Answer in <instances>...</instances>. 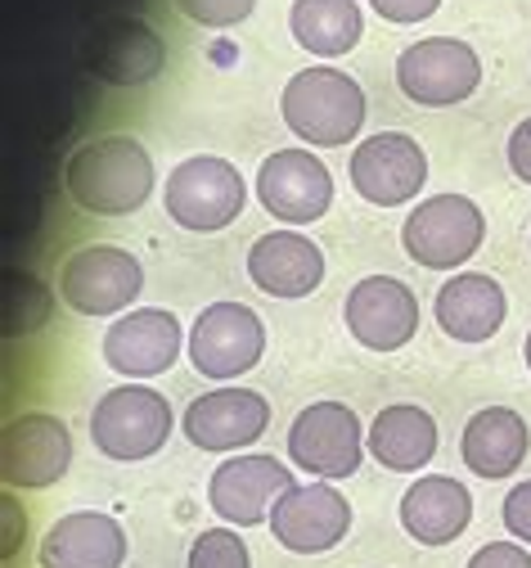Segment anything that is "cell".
Masks as SVG:
<instances>
[{"label":"cell","mask_w":531,"mask_h":568,"mask_svg":"<svg viewBox=\"0 0 531 568\" xmlns=\"http://www.w3.org/2000/svg\"><path fill=\"white\" fill-rule=\"evenodd\" d=\"M154 159L135 135H95L82 150H72L63 168V190L82 212L95 217H126L140 212L154 194Z\"/></svg>","instance_id":"1"},{"label":"cell","mask_w":531,"mask_h":568,"mask_svg":"<svg viewBox=\"0 0 531 568\" xmlns=\"http://www.w3.org/2000/svg\"><path fill=\"white\" fill-rule=\"evenodd\" d=\"M284 126L312 150H338L360 135L365 126V91L343 68L316 63L288 78L279 95Z\"/></svg>","instance_id":"2"},{"label":"cell","mask_w":531,"mask_h":568,"mask_svg":"<svg viewBox=\"0 0 531 568\" xmlns=\"http://www.w3.org/2000/svg\"><path fill=\"white\" fill-rule=\"evenodd\" d=\"M244 203H248V185H244L239 168L216 154H194V159L176 163L163 185L167 217L194 235H212V231H225L231 222H239Z\"/></svg>","instance_id":"3"},{"label":"cell","mask_w":531,"mask_h":568,"mask_svg":"<svg viewBox=\"0 0 531 568\" xmlns=\"http://www.w3.org/2000/svg\"><path fill=\"white\" fill-rule=\"evenodd\" d=\"M172 438V402L149 384L109 388L91 410V443L109 460H149Z\"/></svg>","instance_id":"4"},{"label":"cell","mask_w":531,"mask_h":568,"mask_svg":"<svg viewBox=\"0 0 531 568\" xmlns=\"http://www.w3.org/2000/svg\"><path fill=\"white\" fill-rule=\"evenodd\" d=\"M487 240L482 207L464 194H432L419 199V207L401 222V248L410 262L428 271H455L464 266Z\"/></svg>","instance_id":"5"},{"label":"cell","mask_w":531,"mask_h":568,"mask_svg":"<svg viewBox=\"0 0 531 568\" xmlns=\"http://www.w3.org/2000/svg\"><path fill=\"white\" fill-rule=\"evenodd\" d=\"M397 87L423 109L464 104L482 87V59L460 37H423L397 54Z\"/></svg>","instance_id":"6"},{"label":"cell","mask_w":531,"mask_h":568,"mask_svg":"<svg viewBox=\"0 0 531 568\" xmlns=\"http://www.w3.org/2000/svg\"><path fill=\"white\" fill-rule=\"evenodd\" d=\"M365 429L360 415L347 402H312L307 410H297L288 429V460L302 474H316L325 483L351 478L365 460Z\"/></svg>","instance_id":"7"},{"label":"cell","mask_w":531,"mask_h":568,"mask_svg":"<svg viewBox=\"0 0 531 568\" xmlns=\"http://www.w3.org/2000/svg\"><path fill=\"white\" fill-rule=\"evenodd\" d=\"M144 290L140 262L118 244H86L59 266V298L78 316H118Z\"/></svg>","instance_id":"8"},{"label":"cell","mask_w":531,"mask_h":568,"mask_svg":"<svg viewBox=\"0 0 531 568\" xmlns=\"http://www.w3.org/2000/svg\"><path fill=\"white\" fill-rule=\"evenodd\" d=\"M190 366L203 379H239L266 352V325L244 303H212L190 329Z\"/></svg>","instance_id":"9"},{"label":"cell","mask_w":531,"mask_h":568,"mask_svg":"<svg viewBox=\"0 0 531 568\" xmlns=\"http://www.w3.org/2000/svg\"><path fill=\"white\" fill-rule=\"evenodd\" d=\"M72 465V434L59 415L23 410L0 434V478L10 491L54 487Z\"/></svg>","instance_id":"10"},{"label":"cell","mask_w":531,"mask_h":568,"mask_svg":"<svg viewBox=\"0 0 531 568\" xmlns=\"http://www.w3.org/2000/svg\"><path fill=\"white\" fill-rule=\"evenodd\" d=\"M351 185L374 207H401L419 199L428 181V154L406 131H378L351 150Z\"/></svg>","instance_id":"11"},{"label":"cell","mask_w":531,"mask_h":568,"mask_svg":"<svg viewBox=\"0 0 531 568\" xmlns=\"http://www.w3.org/2000/svg\"><path fill=\"white\" fill-rule=\"evenodd\" d=\"M293 483L297 478L284 460L244 452V456H231L225 465H216V474L207 483V506L231 528H257V524H270L275 501Z\"/></svg>","instance_id":"12"},{"label":"cell","mask_w":531,"mask_h":568,"mask_svg":"<svg viewBox=\"0 0 531 568\" xmlns=\"http://www.w3.org/2000/svg\"><path fill=\"white\" fill-rule=\"evenodd\" d=\"M347 334L369 352H401L419 334V298L397 275H365L343 303Z\"/></svg>","instance_id":"13"},{"label":"cell","mask_w":531,"mask_h":568,"mask_svg":"<svg viewBox=\"0 0 531 568\" xmlns=\"http://www.w3.org/2000/svg\"><path fill=\"white\" fill-rule=\"evenodd\" d=\"M257 199L284 226H312L334 203V176L312 150H275L257 172Z\"/></svg>","instance_id":"14"},{"label":"cell","mask_w":531,"mask_h":568,"mask_svg":"<svg viewBox=\"0 0 531 568\" xmlns=\"http://www.w3.org/2000/svg\"><path fill=\"white\" fill-rule=\"evenodd\" d=\"M347 528L351 506L334 483H293L270 510V532L293 555H325L347 537Z\"/></svg>","instance_id":"15"},{"label":"cell","mask_w":531,"mask_h":568,"mask_svg":"<svg viewBox=\"0 0 531 568\" xmlns=\"http://www.w3.org/2000/svg\"><path fill=\"white\" fill-rule=\"evenodd\" d=\"M185 347V329L167 307H131L104 334V362L126 379L167 375Z\"/></svg>","instance_id":"16"},{"label":"cell","mask_w":531,"mask_h":568,"mask_svg":"<svg viewBox=\"0 0 531 568\" xmlns=\"http://www.w3.org/2000/svg\"><path fill=\"white\" fill-rule=\"evenodd\" d=\"M270 424V402L253 388H212L190 402L185 410V438L198 452H244L253 447Z\"/></svg>","instance_id":"17"},{"label":"cell","mask_w":531,"mask_h":568,"mask_svg":"<svg viewBox=\"0 0 531 568\" xmlns=\"http://www.w3.org/2000/svg\"><path fill=\"white\" fill-rule=\"evenodd\" d=\"M248 280L270 298H307L325 280V253L302 231H270L248 248Z\"/></svg>","instance_id":"18"},{"label":"cell","mask_w":531,"mask_h":568,"mask_svg":"<svg viewBox=\"0 0 531 568\" xmlns=\"http://www.w3.org/2000/svg\"><path fill=\"white\" fill-rule=\"evenodd\" d=\"M126 532L104 510H72L50 524L41 541V568H122Z\"/></svg>","instance_id":"19"},{"label":"cell","mask_w":531,"mask_h":568,"mask_svg":"<svg viewBox=\"0 0 531 568\" xmlns=\"http://www.w3.org/2000/svg\"><path fill=\"white\" fill-rule=\"evenodd\" d=\"M167 45L144 19H113L91 41V73L109 87H144L163 73Z\"/></svg>","instance_id":"20"},{"label":"cell","mask_w":531,"mask_h":568,"mask_svg":"<svg viewBox=\"0 0 531 568\" xmlns=\"http://www.w3.org/2000/svg\"><path fill=\"white\" fill-rule=\"evenodd\" d=\"M437 325L455 338V343H487L504 316H509V298L500 290L496 275H482V271H460L450 275L441 290H437Z\"/></svg>","instance_id":"21"},{"label":"cell","mask_w":531,"mask_h":568,"mask_svg":"<svg viewBox=\"0 0 531 568\" xmlns=\"http://www.w3.org/2000/svg\"><path fill=\"white\" fill-rule=\"evenodd\" d=\"M473 524V496L450 474H423L401 496V528L419 546H446Z\"/></svg>","instance_id":"22"},{"label":"cell","mask_w":531,"mask_h":568,"mask_svg":"<svg viewBox=\"0 0 531 568\" xmlns=\"http://www.w3.org/2000/svg\"><path fill=\"white\" fill-rule=\"evenodd\" d=\"M531 452V429L527 419L509 406H482L469 424H464V438H460V456L478 478H509L522 469Z\"/></svg>","instance_id":"23"},{"label":"cell","mask_w":531,"mask_h":568,"mask_svg":"<svg viewBox=\"0 0 531 568\" xmlns=\"http://www.w3.org/2000/svg\"><path fill=\"white\" fill-rule=\"evenodd\" d=\"M365 447H369V456L378 465L392 469V474H419L437 456V419L415 402L384 406L369 424Z\"/></svg>","instance_id":"24"},{"label":"cell","mask_w":531,"mask_h":568,"mask_svg":"<svg viewBox=\"0 0 531 568\" xmlns=\"http://www.w3.org/2000/svg\"><path fill=\"white\" fill-rule=\"evenodd\" d=\"M288 32L307 54L338 59V54L356 50V41L365 32V14L356 0H293Z\"/></svg>","instance_id":"25"},{"label":"cell","mask_w":531,"mask_h":568,"mask_svg":"<svg viewBox=\"0 0 531 568\" xmlns=\"http://www.w3.org/2000/svg\"><path fill=\"white\" fill-rule=\"evenodd\" d=\"M185 568H253V559H248V546L235 528H207L190 546Z\"/></svg>","instance_id":"26"},{"label":"cell","mask_w":531,"mask_h":568,"mask_svg":"<svg viewBox=\"0 0 531 568\" xmlns=\"http://www.w3.org/2000/svg\"><path fill=\"white\" fill-rule=\"evenodd\" d=\"M176 10L198 28L225 32V28H239L244 19H253L257 0H176Z\"/></svg>","instance_id":"27"},{"label":"cell","mask_w":531,"mask_h":568,"mask_svg":"<svg viewBox=\"0 0 531 568\" xmlns=\"http://www.w3.org/2000/svg\"><path fill=\"white\" fill-rule=\"evenodd\" d=\"M500 515H504V528L513 532V541L531 546V478H527V483H518V487L504 496Z\"/></svg>","instance_id":"28"},{"label":"cell","mask_w":531,"mask_h":568,"mask_svg":"<svg viewBox=\"0 0 531 568\" xmlns=\"http://www.w3.org/2000/svg\"><path fill=\"white\" fill-rule=\"evenodd\" d=\"M369 6H374L378 19H388V23L406 28V23H423V19H432V14L441 10V0H369Z\"/></svg>","instance_id":"29"},{"label":"cell","mask_w":531,"mask_h":568,"mask_svg":"<svg viewBox=\"0 0 531 568\" xmlns=\"http://www.w3.org/2000/svg\"><path fill=\"white\" fill-rule=\"evenodd\" d=\"M464 568H531V555H527L522 541H491Z\"/></svg>","instance_id":"30"},{"label":"cell","mask_w":531,"mask_h":568,"mask_svg":"<svg viewBox=\"0 0 531 568\" xmlns=\"http://www.w3.org/2000/svg\"><path fill=\"white\" fill-rule=\"evenodd\" d=\"M509 168H513V176H518V181H527V185H531V118H527V122H518V126H513V135H509Z\"/></svg>","instance_id":"31"},{"label":"cell","mask_w":531,"mask_h":568,"mask_svg":"<svg viewBox=\"0 0 531 568\" xmlns=\"http://www.w3.org/2000/svg\"><path fill=\"white\" fill-rule=\"evenodd\" d=\"M6 524H10V532H6V559H14V532H19V510H14V496H6Z\"/></svg>","instance_id":"32"},{"label":"cell","mask_w":531,"mask_h":568,"mask_svg":"<svg viewBox=\"0 0 531 568\" xmlns=\"http://www.w3.org/2000/svg\"><path fill=\"white\" fill-rule=\"evenodd\" d=\"M522 357H527V371H531V329H527V343H522Z\"/></svg>","instance_id":"33"}]
</instances>
